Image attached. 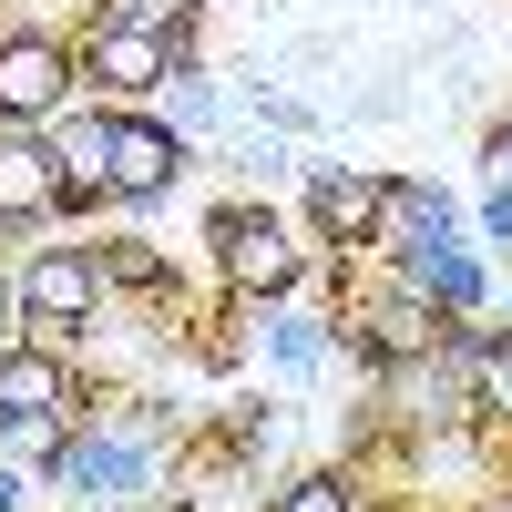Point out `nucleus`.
Wrapping results in <instances>:
<instances>
[{
    "label": "nucleus",
    "instance_id": "1",
    "mask_svg": "<svg viewBox=\"0 0 512 512\" xmlns=\"http://www.w3.org/2000/svg\"><path fill=\"white\" fill-rule=\"evenodd\" d=\"M134 472H144V451L134 441H62V482L82 492V502H93V512H123V502H134Z\"/></svg>",
    "mask_w": 512,
    "mask_h": 512
},
{
    "label": "nucleus",
    "instance_id": "2",
    "mask_svg": "<svg viewBox=\"0 0 512 512\" xmlns=\"http://www.w3.org/2000/svg\"><path fill=\"white\" fill-rule=\"evenodd\" d=\"M216 246H226V277L236 287H287L297 277V246L267 216H216Z\"/></svg>",
    "mask_w": 512,
    "mask_h": 512
},
{
    "label": "nucleus",
    "instance_id": "3",
    "mask_svg": "<svg viewBox=\"0 0 512 512\" xmlns=\"http://www.w3.org/2000/svg\"><path fill=\"white\" fill-rule=\"evenodd\" d=\"M52 103H62V52H52V41H11V52H0V113L31 123Z\"/></svg>",
    "mask_w": 512,
    "mask_h": 512
},
{
    "label": "nucleus",
    "instance_id": "4",
    "mask_svg": "<svg viewBox=\"0 0 512 512\" xmlns=\"http://www.w3.org/2000/svg\"><path fill=\"white\" fill-rule=\"evenodd\" d=\"M52 195H62V154L11 134V144H0V216H41Z\"/></svg>",
    "mask_w": 512,
    "mask_h": 512
},
{
    "label": "nucleus",
    "instance_id": "5",
    "mask_svg": "<svg viewBox=\"0 0 512 512\" xmlns=\"http://www.w3.org/2000/svg\"><path fill=\"white\" fill-rule=\"evenodd\" d=\"M164 175H175V134H164V123H113V185L154 195Z\"/></svg>",
    "mask_w": 512,
    "mask_h": 512
},
{
    "label": "nucleus",
    "instance_id": "6",
    "mask_svg": "<svg viewBox=\"0 0 512 512\" xmlns=\"http://www.w3.org/2000/svg\"><path fill=\"white\" fill-rule=\"evenodd\" d=\"M379 205H390L379 175H318V226H328V236H369Z\"/></svg>",
    "mask_w": 512,
    "mask_h": 512
},
{
    "label": "nucleus",
    "instance_id": "7",
    "mask_svg": "<svg viewBox=\"0 0 512 512\" xmlns=\"http://www.w3.org/2000/svg\"><path fill=\"white\" fill-rule=\"evenodd\" d=\"M410 287L420 297H441V308H472V297H482V267H472V256H461V246H410Z\"/></svg>",
    "mask_w": 512,
    "mask_h": 512
},
{
    "label": "nucleus",
    "instance_id": "8",
    "mask_svg": "<svg viewBox=\"0 0 512 512\" xmlns=\"http://www.w3.org/2000/svg\"><path fill=\"white\" fill-rule=\"evenodd\" d=\"M103 82H113V93H144V82H164V41L144 31V21H123V31H103Z\"/></svg>",
    "mask_w": 512,
    "mask_h": 512
},
{
    "label": "nucleus",
    "instance_id": "9",
    "mask_svg": "<svg viewBox=\"0 0 512 512\" xmlns=\"http://www.w3.org/2000/svg\"><path fill=\"white\" fill-rule=\"evenodd\" d=\"M31 308L41 318H82L93 308V267H82V256H41L31 267Z\"/></svg>",
    "mask_w": 512,
    "mask_h": 512
},
{
    "label": "nucleus",
    "instance_id": "10",
    "mask_svg": "<svg viewBox=\"0 0 512 512\" xmlns=\"http://www.w3.org/2000/svg\"><path fill=\"white\" fill-rule=\"evenodd\" d=\"M0 410H62V369L52 359H0Z\"/></svg>",
    "mask_w": 512,
    "mask_h": 512
},
{
    "label": "nucleus",
    "instance_id": "11",
    "mask_svg": "<svg viewBox=\"0 0 512 512\" xmlns=\"http://www.w3.org/2000/svg\"><path fill=\"white\" fill-rule=\"evenodd\" d=\"M0 451H11V461H52L62 451V420L52 410H0Z\"/></svg>",
    "mask_w": 512,
    "mask_h": 512
},
{
    "label": "nucleus",
    "instance_id": "12",
    "mask_svg": "<svg viewBox=\"0 0 512 512\" xmlns=\"http://www.w3.org/2000/svg\"><path fill=\"white\" fill-rule=\"evenodd\" d=\"M379 216H390L410 246H431V236H441V195H420V185H390V205H379Z\"/></svg>",
    "mask_w": 512,
    "mask_h": 512
},
{
    "label": "nucleus",
    "instance_id": "13",
    "mask_svg": "<svg viewBox=\"0 0 512 512\" xmlns=\"http://www.w3.org/2000/svg\"><path fill=\"white\" fill-rule=\"evenodd\" d=\"M267 349H277V369H287V379H308L328 338H318V318H277V328H267Z\"/></svg>",
    "mask_w": 512,
    "mask_h": 512
},
{
    "label": "nucleus",
    "instance_id": "14",
    "mask_svg": "<svg viewBox=\"0 0 512 512\" xmlns=\"http://www.w3.org/2000/svg\"><path fill=\"white\" fill-rule=\"evenodd\" d=\"M420 338H431L420 308H379V349H420Z\"/></svg>",
    "mask_w": 512,
    "mask_h": 512
},
{
    "label": "nucleus",
    "instance_id": "15",
    "mask_svg": "<svg viewBox=\"0 0 512 512\" xmlns=\"http://www.w3.org/2000/svg\"><path fill=\"white\" fill-rule=\"evenodd\" d=\"M277 512H349V492H338V482H297Z\"/></svg>",
    "mask_w": 512,
    "mask_h": 512
},
{
    "label": "nucleus",
    "instance_id": "16",
    "mask_svg": "<svg viewBox=\"0 0 512 512\" xmlns=\"http://www.w3.org/2000/svg\"><path fill=\"white\" fill-rule=\"evenodd\" d=\"M482 390H492V410H512V349H492V359H482Z\"/></svg>",
    "mask_w": 512,
    "mask_h": 512
},
{
    "label": "nucleus",
    "instance_id": "17",
    "mask_svg": "<svg viewBox=\"0 0 512 512\" xmlns=\"http://www.w3.org/2000/svg\"><path fill=\"white\" fill-rule=\"evenodd\" d=\"M482 226H492V236H512V185H492V205H482Z\"/></svg>",
    "mask_w": 512,
    "mask_h": 512
},
{
    "label": "nucleus",
    "instance_id": "18",
    "mask_svg": "<svg viewBox=\"0 0 512 512\" xmlns=\"http://www.w3.org/2000/svg\"><path fill=\"white\" fill-rule=\"evenodd\" d=\"M0 512H21V482H11V472H0Z\"/></svg>",
    "mask_w": 512,
    "mask_h": 512
},
{
    "label": "nucleus",
    "instance_id": "19",
    "mask_svg": "<svg viewBox=\"0 0 512 512\" xmlns=\"http://www.w3.org/2000/svg\"><path fill=\"white\" fill-rule=\"evenodd\" d=\"M0 328H11V297H0Z\"/></svg>",
    "mask_w": 512,
    "mask_h": 512
}]
</instances>
